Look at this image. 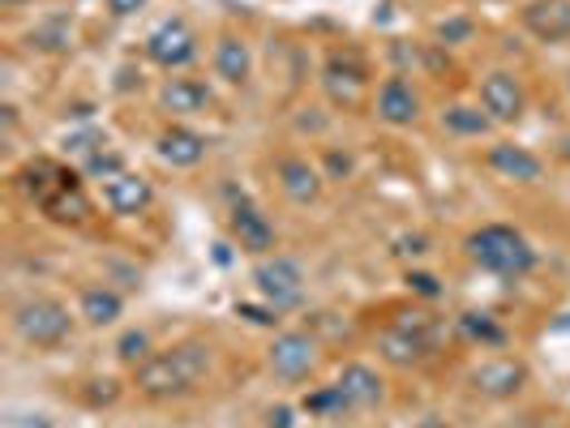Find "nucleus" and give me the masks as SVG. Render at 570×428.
I'll list each match as a JSON object with an SVG mask.
<instances>
[{
  "mask_svg": "<svg viewBox=\"0 0 570 428\" xmlns=\"http://www.w3.org/2000/svg\"><path fill=\"white\" fill-rule=\"evenodd\" d=\"M210 369H215L210 342L189 339V342L168 347V351H155L150 360H142V365L134 369V386H138V395H146V399L171 402V399L194 395L202 381L210 377Z\"/></svg>",
  "mask_w": 570,
  "mask_h": 428,
  "instance_id": "nucleus-1",
  "label": "nucleus"
},
{
  "mask_svg": "<svg viewBox=\"0 0 570 428\" xmlns=\"http://www.w3.org/2000/svg\"><path fill=\"white\" fill-rule=\"evenodd\" d=\"M463 249H468V261L481 266L493 279H523V275L537 270L532 240L519 228H511V223H485V228H476L463 240Z\"/></svg>",
  "mask_w": 570,
  "mask_h": 428,
  "instance_id": "nucleus-2",
  "label": "nucleus"
},
{
  "mask_svg": "<svg viewBox=\"0 0 570 428\" xmlns=\"http://www.w3.org/2000/svg\"><path fill=\"white\" fill-rule=\"evenodd\" d=\"M13 335L27 347H60L73 335V313L52 296H30L13 309Z\"/></svg>",
  "mask_w": 570,
  "mask_h": 428,
  "instance_id": "nucleus-3",
  "label": "nucleus"
},
{
  "mask_svg": "<svg viewBox=\"0 0 570 428\" xmlns=\"http://www.w3.org/2000/svg\"><path fill=\"white\" fill-rule=\"evenodd\" d=\"M257 296L275 309V313H292L305 305V266L287 253H266L254 266Z\"/></svg>",
  "mask_w": 570,
  "mask_h": 428,
  "instance_id": "nucleus-4",
  "label": "nucleus"
},
{
  "mask_svg": "<svg viewBox=\"0 0 570 428\" xmlns=\"http://www.w3.org/2000/svg\"><path fill=\"white\" fill-rule=\"evenodd\" d=\"M142 52L150 64H159V69L176 73V69H185V64L198 60V34L189 30L185 18H164L159 27L146 34Z\"/></svg>",
  "mask_w": 570,
  "mask_h": 428,
  "instance_id": "nucleus-5",
  "label": "nucleus"
},
{
  "mask_svg": "<svg viewBox=\"0 0 570 428\" xmlns=\"http://www.w3.org/2000/svg\"><path fill=\"white\" fill-rule=\"evenodd\" d=\"M322 86H326L331 103L352 108L370 86V60L361 57L356 48H335L331 57L322 60Z\"/></svg>",
  "mask_w": 570,
  "mask_h": 428,
  "instance_id": "nucleus-6",
  "label": "nucleus"
},
{
  "mask_svg": "<svg viewBox=\"0 0 570 428\" xmlns=\"http://www.w3.org/2000/svg\"><path fill=\"white\" fill-rule=\"evenodd\" d=\"M266 369L279 381H305L317 369V339L305 330H279L266 347Z\"/></svg>",
  "mask_w": 570,
  "mask_h": 428,
  "instance_id": "nucleus-7",
  "label": "nucleus"
},
{
  "mask_svg": "<svg viewBox=\"0 0 570 428\" xmlns=\"http://www.w3.org/2000/svg\"><path fill=\"white\" fill-rule=\"evenodd\" d=\"M228 228H232V240L240 245V253H249V257H266V253H275V223L262 215V206H257L254 198H240L232 201V210H228Z\"/></svg>",
  "mask_w": 570,
  "mask_h": 428,
  "instance_id": "nucleus-8",
  "label": "nucleus"
},
{
  "mask_svg": "<svg viewBox=\"0 0 570 428\" xmlns=\"http://www.w3.org/2000/svg\"><path fill=\"white\" fill-rule=\"evenodd\" d=\"M468 386L485 399H514L528 386V365L514 360V356H493V360H481L468 372Z\"/></svg>",
  "mask_w": 570,
  "mask_h": 428,
  "instance_id": "nucleus-9",
  "label": "nucleus"
},
{
  "mask_svg": "<svg viewBox=\"0 0 570 428\" xmlns=\"http://www.w3.org/2000/svg\"><path fill=\"white\" fill-rule=\"evenodd\" d=\"M481 108L493 116V125H514L523 108H528V94H523V82L507 73V69H493L481 82Z\"/></svg>",
  "mask_w": 570,
  "mask_h": 428,
  "instance_id": "nucleus-10",
  "label": "nucleus"
},
{
  "mask_svg": "<svg viewBox=\"0 0 570 428\" xmlns=\"http://www.w3.org/2000/svg\"><path fill=\"white\" fill-rule=\"evenodd\" d=\"M275 180H279V189H284L287 201H296V206H314L322 198V168L309 163L305 155H279L275 159Z\"/></svg>",
  "mask_w": 570,
  "mask_h": 428,
  "instance_id": "nucleus-11",
  "label": "nucleus"
},
{
  "mask_svg": "<svg viewBox=\"0 0 570 428\" xmlns=\"http://www.w3.org/2000/svg\"><path fill=\"white\" fill-rule=\"evenodd\" d=\"M335 381H340V390L347 395L356 416L361 411H377L386 402V377L373 369V365H365V360H347Z\"/></svg>",
  "mask_w": 570,
  "mask_h": 428,
  "instance_id": "nucleus-12",
  "label": "nucleus"
},
{
  "mask_svg": "<svg viewBox=\"0 0 570 428\" xmlns=\"http://www.w3.org/2000/svg\"><path fill=\"white\" fill-rule=\"evenodd\" d=\"M373 108H377V120H382V125L407 129V125L421 120V94H416V86L407 82L403 73H395V78H386V82L377 86Z\"/></svg>",
  "mask_w": 570,
  "mask_h": 428,
  "instance_id": "nucleus-13",
  "label": "nucleus"
},
{
  "mask_svg": "<svg viewBox=\"0 0 570 428\" xmlns=\"http://www.w3.org/2000/svg\"><path fill=\"white\" fill-rule=\"evenodd\" d=\"M485 163L493 176H502L511 185H537L544 176L541 155H532L528 146H514V142H493L485 150Z\"/></svg>",
  "mask_w": 570,
  "mask_h": 428,
  "instance_id": "nucleus-14",
  "label": "nucleus"
},
{
  "mask_svg": "<svg viewBox=\"0 0 570 428\" xmlns=\"http://www.w3.org/2000/svg\"><path fill=\"white\" fill-rule=\"evenodd\" d=\"M523 30L541 43H567L570 39V0H528L519 13Z\"/></svg>",
  "mask_w": 570,
  "mask_h": 428,
  "instance_id": "nucleus-15",
  "label": "nucleus"
},
{
  "mask_svg": "<svg viewBox=\"0 0 570 428\" xmlns=\"http://www.w3.org/2000/svg\"><path fill=\"white\" fill-rule=\"evenodd\" d=\"M210 69L224 86H245L254 78V48L240 34H219L210 48Z\"/></svg>",
  "mask_w": 570,
  "mask_h": 428,
  "instance_id": "nucleus-16",
  "label": "nucleus"
},
{
  "mask_svg": "<svg viewBox=\"0 0 570 428\" xmlns=\"http://www.w3.org/2000/svg\"><path fill=\"white\" fill-rule=\"evenodd\" d=\"M150 201H155V189H150V180L138 176V171H120L112 180H104V206H108L112 215L134 219V215L150 210Z\"/></svg>",
  "mask_w": 570,
  "mask_h": 428,
  "instance_id": "nucleus-17",
  "label": "nucleus"
},
{
  "mask_svg": "<svg viewBox=\"0 0 570 428\" xmlns=\"http://www.w3.org/2000/svg\"><path fill=\"white\" fill-rule=\"evenodd\" d=\"M155 99L168 116H202L206 108H215V90L202 78H168Z\"/></svg>",
  "mask_w": 570,
  "mask_h": 428,
  "instance_id": "nucleus-18",
  "label": "nucleus"
},
{
  "mask_svg": "<svg viewBox=\"0 0 570 428\" xmlns=\"http://www.w3.org/2000/svg\"><path fill=\"white\" fill-rule=\"evenodd\" d=\"M155 155L168 168H198L202 159H206V138H202L198 129H189V125H168L155 138Z\"/></svg>",
  "mask_w": 570,
  "mask_h": 428,
  "instance_id": "nucleus-19",
  "label": "nucleus"
},
{
  "mask_svg": "<svg viewBox=\"0 0 570 428\" xmlns=\"http://www.w3.org/2000/svg\"><path fill=\"white\" fill-rule=\"evenodd\" d=\"M438 347L421 335H412V330H403V326H386L382 335H377V356L386 360V365H395V369H412V365H425L429 356H433Z\"/></svg>",
  "mask_w": 570,
  "mask_h": 428,
  "instance_id": "nucleus-20",
  "label": "nucleus"
},
{
  "mask_svg": "<svg viewBox=\"0 0 570 428\" xmlns=\"http://www.w3.org/2000/svg\"><path fill=\"white\" fill-rule=\"evenodd\" d=\"M73 176H78V171L60 168V163H52V159H35V163H27V168L18 171V189H22V193L43 210V206L57 198Z\"/></svg>",
  "mask_w": 570,
  "mask_h": 428,
  "instance_id": "nucleus-21",
  "label": "nucleus"
},
{
  "mask_svg": "<svg viewBox=\"0 0 570 428\" xmlns=\"http://www.w3.org/2000/svg\"><path fill=\"white\" fill-rule=\"evenodd\" d=\"M125 313V300H120V291L112 287H86L82 296H78V317H82L86 326H95V330H104V326H116Z\"/></svg>",
  "mask_w": 570,
  "mask_h": 428,
  "instance_id": "nucleus-22",
  "label": "nucleus"
},
{
  "mask_svg": "<svg viewBox=\"0 0 570 428\" xmlns=\"http://www.w3.org/2000/svg\"><path fill=\"white\" fill-rule=\"evenodd\" d=\"M90 198H86V189H82V180L73 176L65 189H60L57 198L43 206V219H52V223H60V228H78V223H86L90 219Z\"/></svg>",
  "mask_w": 570,
  "mask_h": 428,
  "instance_id": "nucleus-23",
  "label": "nucleus"
},
{
  "mask_svg": "<svg viewBox=\"0 0 570 428\" xmlns=\"http://www.w3.org/2000/svg\"><path fill=\"white\" fill-rule=\"evenodd\" d=\"M459 335H463L468 342H476L481 351H498V347H507V342H511L507 326H502L498 317H493V313H476V309L459 317Z\"/></svg>",
  "mask_w": 570,
  "mask_h": 428,
  "instance_id": "nucleus-24",
  "label": "nucleus"
},
{
  "mask_svg": "<svg viewBox=\"0 0 570 428\" xmlns=\"http://www.w3.org/2000/svg\"><path fill=\"white\" fill-rule=\"evenodd\" d=\"M301 411H305L309 420H343V416H356L352 402H347V395L340 390V381L309 390V395L301 399Z\"/></svg>",
  "mask_w": 570,
  "mask_h": 428,
  "instance_id": "nucleus-25",
  "label": "nucleus"
},
{
  "mask_svg": "<svg viewBox=\"0 0 570 428\" xmlns=\"http://www.w3.org/2000/svg\"><path fill=\"white\" fill-rule=\"evenodd\" d=\"M442 129L455 138H485L493 129V116L472 103H451V108H442Z\"/></svg>",
  "mask_w": 570,
  "mask_h": 428,
  "instance_id": "nucleus-26",
  "label": "nucleus"
},
{
  "mask_svg": "<svg viewBox=\"0 0 570 428\" xmlns=\"http://www.w3.org/2000/svg\"><path fill=\"white\" fill-rule=\"evenodd\" d=\"M30 48L35 52H69L73 48V22L69 18H48L30 30Z\"/></svg>",
  "mask_w": 570,
  "mask_h": 428,
  "instance_id": "nucleus-27",
  "label": "nucleus"
},
{
  "mask_svg": "<svg viewBox=\"0 0 570 428\" xmlns=\"http://www.w3.org/2000/svg\"><path fill=\"white\" fill-rule=\"evenodd\" d=\"M155 356V347H150V335L146 330H125L120 339H116V360L120 365H142V360H150Z\"/></svg>",
  "mask_w": 570,
  "mask_h": 428,
  "instance_id": "nucleus-28",
  "label": "nucleus"
},
{
  "mask_svg": "<svg viewBox=\"0 0 570 428\" xmlns=\"http://www.w3.org/2000/svg\"><path fill=\"white\" fill-rule=\"evenodd\" d=\"M120 171H125V159H120L116 150H104V146L82 159V176H90V180H112Z\"/></svg>",
  "mask_w": 570,
  "mask_h": 428,
  "instance_id": "nucleus-29",
  "label": "nucleus"
},
{
  "mask_svg": "<svg viewBox=\"0 0 570 428\" xmlns=\"http://www.w3.org/2000/svg\"><path fill=\"white\" fill-rule=\"evenodd\" d=\"M433 34H438L442 48H455V43H468L476 34V27H472V18H446V22L433 27Z\"/></svg>",
  "mask_w": 570,
  "mask_h": 428,
  "instance_id": "nucleus-30",
  "label": "nucleus"
},
{
  "mask_svg": "<svg viewBox=\"0 0 570 428\" xmlns=\"http://www.w3.org/2000/svg\"><path fill=\"white\" fill-rule=\"evenodd\" d=\"M403 283H407L412 296H421V300H438V296H442V283H438L433 275H425V270H407Z\"/></svg>",
  "mask_w": 570,
  "mask_h": 428,
  "instance_id": "nucleus-31",
  "label": "nucleus"
},
{
  "mask_svg": "<svg viewBox=\"0 0 570 428\" xmlns=\"http://www.w3.org/2000/svg\"><path fill=\"white\" fill-rule=\"evenodd\" d=\"M236 313H240V317H249L254 326H271V330L279 326V313H275V309H271L266 300H262V305H254V300H236Z\"/></svg>",
  "mask_w": 570,
  "mask_h": 428,
  "instance_id": "nucleus-32",
  "label": "nucleus"
},
{
  "mask_svg": "<svg viewBox=\"0 0 570 428\" xmlns=\"http://www.w3.org/2000/svg\"><path fill=\"white\" fill-rule=\"evenodd\" d=\"M266 428H296V407H287V402L271 407L266 411Z\"/></svg>",
  "mask_w": 570,
  "mask_h": 428,
  "instance_id": "nucleus-33",
  "label": "nucleus"
},
{
  "mask_svg": "<svg viewBox=\"0 0 570 428\" xmlns=\"http://www.w3.org/2000/svg\"><path fill=\"white\" fill-rule=\"evenodd\" d=\"M104 4H108L112 18H134V13H142L150 0H104Z\"/></svg>",
  "mask_w": 570,
  "mask_h": 428,
  "instance_id": "nucleus-34",
  "label": "nucleus"
},
{
  "mask_svg": "<svg viewBox=\"0 0 570 428\" xmlns=\"http://www.w3.org/2000/svg\"><path fill=\"white\" fill-rule=\"evenodd\" d=\"M90 386H95V390L86 395L90 402H112L116 399V381H112V377H104V381H90Z\"/></svg>",
  "mask_w": 570,
  "mask_h": 428,
  "instance_id": "nucleus-35",
  "label": "nucleus"
},
{
  "mask_svg": "<svg viewBox=\"0 0 570 428\" xmlns=\"http://www.w3.org/2000/svg\"><path fill=\"white\" fill-rule=\"evenodd\" d=\"M400 245H403L400 253H412V257L429 253V249H425V236H407V240H400Z\"/></svg>",
  "mask_w": 570,
  "mask_h": 428,
  "instance_id": "nucleus-36",
  "label": "nucleus"
},
{
  "mask_svg": "<svg viewBox=\"0 0 570 428\" xmlns=\"http://www.w3.org/2000/svg\"><path fill=\"white\" fill-rule=\"evenodd\" d=\"M326 168L343 171V176H347V168H352V163H347V155H326Z\"/></svg>",
  "mask_w": 570,
  "mask_h": 428,
  "instance_id": "nucleus-37",
  "label": "nucleus"
},
{
  "mask_svg": "<svg viewBox=\"0 0 570 428\" xmlns=\"http://www.w3.org/2000/svg\"><path fill=\"white\" fill-rule=\"evenodd\" d=\"M412 428H451V425H446L442 416H421V420H416Z\"/></svg>",
  "mask_w": 570,
  "mask_h": 428,
  "instance_id": "nucleus-38",
  "label": "nucleus"
},
{
  "mask_svg": "<svg viewBox=\"0 0 570 428\" xmlns=\"http://www.w3.org/2000/svg\"><path fill=\"white\" fill-rule=\"evenodd\" d=\"M215 261H219V266H232V245L219 240V245H215Z\"/></svg>",
  "mask_w": 570,
  "mask_h": 428,
  "instance_id": "nucleus-39",
  "label": "nucleus"
},
{
  "mask_svg": "<svg viewBox=\"0 0 570 428\" xmlns=\"http://www.w3.org/2000/svg\"><path fill=\"white\" fill-rule=\"evenodd\" d=\"M562 159H570V133L562 138Z\"/></svg>",
  "mask_w": 570,
  "mask_h": 428,
  "instance_id": "nucleus-40",
  "label": "nucleus"
},
{
  "mask_svg": "<svg viewBox=\"0 0 570 428\" xmlns=\"http://www.w3.org/2000/svg\"><path fill=\"white\" fill-rule=\"evenodd\" d=\"M532 428H567V425H558V420H544V425H532Z\"/></svg>",
  "mask_w": 570,
  "mask_h": 428,
  "instance_id": "nucleus-41",
  "label": "nucleus"
}]
</instances>
